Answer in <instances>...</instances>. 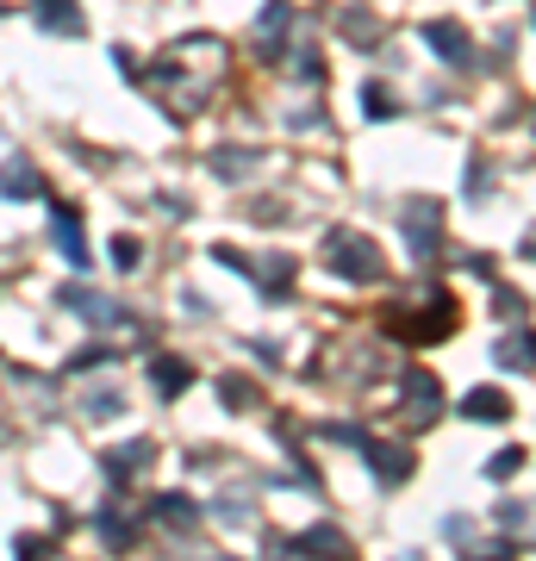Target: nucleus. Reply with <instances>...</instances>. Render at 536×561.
<instances>
[{"label":"nucleus","instance_id":"obj_13","mask_svg":"<svg viewBox=\"0 0 536 561\" xmlns=\"http://www.w3.org/2000/svg\"><path fill=\"white\" fill-rule=\"evenodd\" d=\"M150 387H157L162 400H181V393L194 387V368H187L181 356H157L150 362Z\"/></svg>","mask_w":536,"mask_h":561},{"label":"nucleus","instance_id":"obj_5","mask_svg":"<svg viewBox=\"0 0 536 561\" xmlns=\"http://www.w3.org/2000/svg\"><path fill=\"white\" fill-rule=\"evenodd\" d=\"M399 225H406V243H412L418 262L437 256V243H443V206H437V201H412Z\"/></svg>","mask_w":536,"mask_h":561},{"label":"nucleus","instance_id":"obj_9","mask_svg":"<svg viewBox=\"0 0 536 561\" xmlns=\"http://www.w3.org/2000/svg\"><path fill=\"white\" fill-rule=\"evenodd\" d=\"M57 306L62 312H76V319H88V324H125V312L113 300H100L94 287H62Z\"/></svg>","mask_w":536,"mask_h":561},{"label":"nucleus","instance_id":"obj_22","mask_svg":"<svg viewBox=\"0 0 536 561\" xmlns=\"http://www.w3.org/2000/svg\"><path fill=\"white\" fill-rule=\"evenodd\" d=\"M362 113H368V119H394L399 101L387 94V88H380V81H368V88H362Z\"/></svg>","mask_w":536,"mask_h":561},{"label":"nucleus","instance_id":"obj_1","mask_svg":"<svg viewBox=\"0 0 536 561\" xmlns=\"http://www.w3.org/2000/svg\"><path fill=\"white\" fill-rule=\"evenodd\" d=\"M324 437H338V443H350V449H362V461L375 468L380 486L412 481V449H406V443H387V437H375V431H356V424H324Z\"/></svg>","mask_w":536,"mask_h":561},{"label":"nucleus","instance_id":"obj_31","mask_svg":"<svg viewBox=\"0 0 536 561\" xmlns=\"http://www.w3.org/2000/svg\"><path fill=\"white\" fill-rule=\"evenodd\" d=\"M0 13H7V7H0Z\"/></svg>","mask_w":536,"mask_h":561},{"label":"nucleus","instance_id":"obj_14","mask_svg":"<svg viewBox=\"0 0 536 561\" xmlns=\"http://www.w3.org/2000/svg\"><path fill=\"white\" fill-rule=\"evenodd\" d=\"M38 25L44 32H62V38H81V32H88L76 0H38Z\"/></svg>","mask_w":536,"mask_h":561},{"label":"nucleus","instance_id":"obj_27","mask_svg":"<svg viewBox=\"0 0 536 561\" xmlns=\"http://www.w3.org/2000/svg\"><path fill=\"white\" fill-rule=\"evenodd\" d=\"M119 393H88V412H94V419H106V412H119Z\"/></svg>","mask_w":536,"mask_h":561},{"label":"nucleus","instance_id":"obj_18","mask_svg":"<svg viewBox=\"0 0 536 561\" xmlns=\"http://www.w3.org/2000/svg\"><path fill=\"white\" fill-rule=\"evenodd\" d=\"M250 169H256V150H243V144H219L213 150V175L219 181H243Z\"/></svg>","mask_w":536,"mask_h":561},{"label":"nucleus","instance_id":"obj_26","mask_svg":"<svg viewBox=\"0 0 536 561\" xmlns=\"http://www.w3.org/2000/svg\"><path fill=\"white\" fill-rule=\"evenodd\" d=\"M113 356V350H106V343H81L76 356H69V368H100V362Z\"/></svg>","mask_w":536,"mask_h":561},{"label":"nucleus","instance_id":"obj_10","mask_svg":"<svg viewBox=\"0 0 536 561\" xmlns=\"http://www.w3.org/2000/svg\"><path fill=\"white\" fill-rule=\"evenodd\" d=\"M0 194H7V201H38V194H44V175L32 169V157L0 162Z\"/></svg>","mask_w":536,"mask_h":561},{"label":"nucleus","instance_id":"obj_7","mask_svg":"<svg viewBox=\"0 0 536 561\" xmlns=\"http://www.w3.org/2000/svg\"><path fill=\"white\" fill-rule=\"evenodd\" d=\"M418 38L431 44L449 69H468V62H475V44H468V32H461L456 20H424V32H418Z\"/></svg>","mask_w":536,"mask_h":561},{"label":"nucleus","instance_id":"obj_12","mask_svg":"<svg viewBox=\"0 0 536 561\" xmlns=\"http://www.w3.org/2000/svg\"><path fill=\"white\" fill-rule=\"evenodd\" d=\"M287 20H294V7H287V0H269V7H262V20H256V50L269 62L281 57V38H287Z\"/></svg>","mask_w":536,"mask_h":561},{"label":"nucleus","instance_id":"obj_3","mask_svg":"<svg viewBox=\"0 0 536 561\" xmlns=\"http://www.w3.org/2000/svg\"><path fill=\"white\" fill-rule=\"evenodd\" d=\"M387 331L406 343H443L456 331V300L449 294H431V312H387Z\"/></svg>","mask_w":536,"mask_h":561},{"label":"nucleus","instance_id":"obj_23","mask_svg":"<svg viewBox=\"0 0 536 561\" xmlns=\"http://www.w3.org/2000/svg\"><path fill=\"white\" fill-rule=\"evenodd\" d=\"M219 393H225V405H231V412H250V405H256V387L243 381V375H225Z\"/></svg>","mask_w":536,"mask_h":561},{"label":"nucleus","instance_id":"obj_16","mask_svg":"<svg viewBox=\"0 0 536 561\" xmlns=\"http://www.w3.org/2000/svg\"><path fill=\"white\" fill-rule=\"evenodd\" d=\"M505 412H512V405H505V393H499V387H475V393L461 400V419H475V424H499Z\"/></svg>","mask_w":536,"mask_h":561},{"label":"nucleus","instance_id":"obj_19","mask_svg":"<svg viewBox=\"0 0 536 561\" xmlns=\"http://www.w3.org/2000/svg\"><path fill=\"white\" fill-rule=\"evenodd\" d=\"M100 537L113 542V549H132V542H138V524L125 518L119 505H106V512H100Z\"/></svg>","mask_w":536,"mask_h":561},{"label":"nucleus","instance_id":"obj_2","mask_svg":"<svg viewBox=\"0 0 536 561\" xmlns=\"http://www.w3.org/2000/svg\"><path fill=\"white\" fill-rule=\"evenodd\" d=\"M324 262H331V275H343V280H380V275H387L380 243L362 238V231H350V225L324 231Z\"/></svg>","mask_w":536,"mask_h":561},{"label":"nucleus","instance_id":"obj_8","mask_svg":"<svg viewBox=\"0 0 536 561\" xmlns=\"http://www.w3.org/2000/svg\"><path fill=\"white\" fill-rule=\"evenodd\" d=\"M50 238H57V250H62V262L69 268H88V238H81V213L76 206H50Z\"/></svg>","mask_w":536,"mask_h":561},{"label":"nucleus","instance_id":"obj_20","mask_svg":"<svg viewBox=\"0 0 536 561\" xmlns=\"http://www.w3.org/2000/svg\"><path fill=\"white\" fill-rule=\"evenodd\" d=\"M499 368H517V375H531V337L512 331V337L499 343Z\"/></svg>","mask_w":536,"mask_h":561},{"label":"nucleus","instance_id":"obj_11","mask_svg":"<svg viewBox=\"0 0 536 561\" xmlns=\"http://www.w3.org/2000/svg\"><path fill=\"white\" fill-rule=\"evenodd\" d=\"M150 456H157V449H150V443H119V449H106V481L113 486H125L132 481V474H144V468H150Z\"/></svg>","mask_w":536,"mask_h":561},{"label":"nucleus","instance_id":"obj_29","mask_svg":"<svg viewBox=\"0 0 536 561\" xmlns=\"http://www.w3.org/2000/svg\"><path fill=\"white\" fill-rule=\"evenodd\" d=\"M487 181H493V169H487V162H475V169H468V194H480Z\"/></svg>","mask_w":536,"mask_h":561},{"label":"nucleus","instance_id":"obj_28","mask_svg":"<svg viewBox=\"0 0 536 561\" xmlns=\"http://www.w3.org/2000/svg\"><path fill=\"white\" fill-rule=\"evenodd\" d=\"M493 524H499V530H524V505H499Z\"/></svg>","mask_w":536,"mask_h":561},{"label":"nucleus","instance_id":"obj_6","mask_svg":"<svg viewBox=\"0 0 536 561\" xmlns=\"http://www.w3.org/2000/svg\"><path fill=\"white\" fill-rule=\"evenodd\" d=\"M443 412V387L431 368H406V419H412V431H424V424Z\"/></svg>","mask_w":536,"mask_h":561},{"label":"nucleus","instance_id":"obj_24","mask_svg":"<svg viewBox=\"0 0 536 561\" xmlns=\"http://www.w3.org/2000/svg\"><path fill=\"white\" fill-rule=\"evenodd\" d=\"M138 262H144V243L132 238V231H125V238H113V268H119V275H132Z\"/></svg>","mask_w":536,"mask_h":561},{"label":"nucleus","instance_id":"obj_30","mask_svg":"<svg viewBox=\"0 0 536 561\" xmlns=\"http://www.w3.org/2000/svg\"><path fill=\"white\" fill-rule=\"evenodd\" d=\"M13 549H20V556H44L50 542H44V537H13Z\"/></svg>","mask_w":536,"mask_h":561},{"label":"nucleus","instance_id":"obj_15","mask_svg":"<svg viewBox=\"0 0 536 561\" xmlns=\"http://www.w3.org/2000/svg\"><path fill=\"white\" fill-rule=\"evenodd\" d=\"M150 518H157V524H175V530H194V524H199V505L187 500V493H157V500H150Z\"/></svg>","mask_w":536,"mask_h":561},{"label":"nucleus","instance_id":"obj_21","mask_svg":"<svg viewBox=\"0 0 536 561\" xmlns=\"http://www.w3.org/2000/svg\"><path fill=\"white\" fill-rule=\"evenodd\" d=\"M343 38L350 44H380V20L375 13H343Z\"/></svg>","mask_w":536,"mask_h":561},{"label":"nucleus","instance_id":"obj_4","mask_svg":"<svg viewBox=\"0 0 536 561\" xmlns=\"http://www.w3.org/2000/svg\"><path fill=\"white\" fill-rule=\"evenodd\" d=\"M213 262H225V268H238V275H250L262 287V294H269V300H281V294H287V287H294V256H243V250H231V243H219V250H213Z\"/></svg>","mask_w":536,"mask_h":561},{"label":"nucleus","instance_id":"obj_17","mask_svg":"<svg viewBox=\"0 0 536 561\" xmlns=\"http://www.w3.org/2000/svg\"><path fill=\"white\" fill-rule=\"evenodd\" d=\"M287 549H294V556H312V549H324V556H350V537L331 530V524H318V530H299Z\"/></svg>","mask_w":536,"mask_h":561},{"label":"nucleus","instance_id":"obj_25","mask_svg":"<svg viewBox=\"0 0 536 561\" xmlns=\"http://www.w3.org/2000/svg\"><path fill=\"white\" fill-rule=\"evenodd\" d=\"M517 468H524V449H499V456L487 461V474H493V481H505V474H517Z\"/></svg>","mask_w":536,"mask_h":561}]
</instances>
